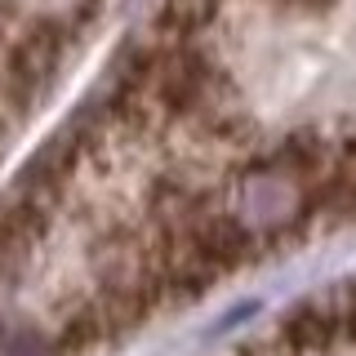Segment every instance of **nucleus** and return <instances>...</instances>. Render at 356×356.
Returning a JSON list of instances; mask_svg holds the SVG:
<instances>
[{
  "label": "nucleus",
  "mask_w": 356,
  "mask_h": 356,
  "mask_svg": "<svg viewBox=\"0 0 356 356\" xmlns=\"http://www.w3.org/2000/svg\"><path fill=\"white\" fill-rule=\"evenodd\" d=\"M316 214H330L334 222L356 218V134L343 143H334L330 170L316 187Z\"/></svg>",
  "instance_id": "obj_4"
},
{
  "label": "nucleus",
  "mask_w": 356,
  "mask_h": 356,
  "mask_svg": "<svg viewBox=\"0 0 356 356\" xmlns=\"http://www.w3.org/2000/svg\"><path fill=\"white\" fill-rule=\"evenodd\" d=\"M218 18V0H165L156 27L165 31V40H183L196 44V36H205Z\"/></svg>",
  "instance_id": "obj_5"
},
{
  "label": "nucleus",
  "mask_w": 356,
  "mask_h": 356,
  "mask_svg": "<svg viewBox=\"0 0 356 356\" xmlns=\"http://www.w3.org/2000/svg\"><path fill=\"white\" fill-rule=\"evenodd\" d=\"M276 343L289 356H330L343 343V321H339V303L330 294H312L303 303H294L281 316V330H276Z\"/></svg>",
  "instance_id": "obj_1"
},
{
  "label": "nucleus",
  "mask_w": 356,
  "mask_h": 356,
  "mask_svg": "<svg viewBox=\"0 0 356 356\" xmlns=\"http://www.w3.org/2000/svg\"><path fill=\"white\" fill-rule=\"evenodd\" d=\"M49 205H54V196L27 192L0 214V276H18L31 263V254L40 250L44 232H49V218H54Z\"/></svg>",
  "instance_id": "obj_2"
},
{
  "label": "nucleus",
  "mask_w": 356,
  "mask_h": 356,
  "mask_svg": "<svg viewBox=\"0 0 356 356\" xmlns=\"http://www.w3.org/2000/svg\"><path fill=\"white\" fill-rule=\"evenodd\" d=\"M334 303H339V321H343V343H356V281L334 285Z\"/></svg>",
  "instance_id": "obj_6"
},
{
  "label": "nucleus",
  "mask_w": 356,
  "mask_h": 356,
  "mask_svg": "<svg viewBox=\"0 0 356 356\" xmlns=\"http://www.w3.org/2000/svg\"><path fill=\"white\" fill-rule=\"evenodd\" d=\"M58 54H63V40H58L54 27L27 31V36L18 40L14 58H9V94H14L18 103H27L31 94H40L44 81L54 76V67H58Z\"/></svg>",
  "instance_id": "obj_3"
}]
</instances>
